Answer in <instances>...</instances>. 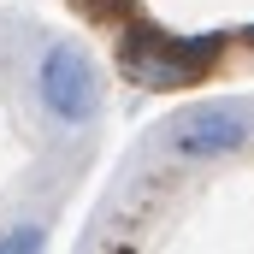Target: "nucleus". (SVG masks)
Returning a JSON list of instances; mask_svg holds the SVG:
<instances>
[{
  "label": "nucleus",
  "instance_id": "4",
  "mask_svg": "<svg viewBox=\"0 0 254 254\" xmlns=\"http://www.w3.org/2000/svg\"><path fill=\"white\" fill-rule=\"evenodd\" d=\"M0 254H48V225H36V219L6 225L0 231Z\"/></svg>",
  "mask_w": 254,
  "mask_h": 254
},
{
  "label": "nucleus",
  "instance_id": "1",
  "mask_svg": "<svg viewBox=\"0 0 254 254\" xmlns=\"http://www.w3.org/2000/svg\"><path fill=\"white\" fill-rule=\"evenodd\" d=\"M225 54V36H166L154 24H136L119 36V71L130 83H142L148 95L166 89H190L195 77H207Z\"/></svg>",
  "mask_w": 254,
  "mask_h": 254
},
{
  "label": "nucleus",
  "instance_id": "2",
  "mask_svg": "<svg viewBox=\"0 0 254 254\" xmlns=\"http://www.w3.org/2000/svg\"><path fill=\"white\" fill-rule=\"evenodd\" d=\"M30 95H36V107H42L60 130H89L101 119V107H107L101 71H95V60H89L77 42H48V48L36 54Z\"/></svg>",
  "mask_w": 254,
  "mask_h": 254
},
{
  "label": "nucleus",
  "instance_id": "3",
  "mask_svg": "<svg viewBox=\"0 0 254 254\" xmlns=\"http://www.w3.org/2000/svg\"><path fill=\"white\" fill-rule=\"evenodd\" d=\"M172 154L190 160V166H213V160H231L254 142V107L249 101H195L184 107L172 130H166Z\"/></svg>",
  "mask_w": 254,
  "mask_h": 254
},
{
  "label": "nucleus",
  "instance_id": "5",
  "mask_svg": "<svg viewBox=\"0 0 254 254\" xmlns=\"http://www.w3.org/2000/svg\"><path fill=\"white\" fill-rule=\"evenodd\" d=\"M249 42H254V30H249Z\"/></svg>",
  "mask_w": 254,
  "mask_h": 254
}]
</instances>
